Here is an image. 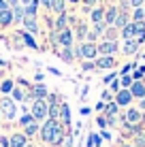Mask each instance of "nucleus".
Instances as JSON below:
<instances>
[{"instance_id":"79ce46f5","label":"nucleus","mask_w":145,"mask_h":147,"mask_svg":"<svg viewBox=\"0 0 145 147\" xmlns=\"http://www.w3.org/2000/svg\"><path fill=\"white\" fill-rule=\"evenodd\" d=\"M0 147H11V145H9V139H7V136H0Z\"/></svg>"},{"instance_id":"72a5a7b5","label":"nucleus","mask_w":145,"mask_h":147,"mask_svg":"<svg viewBox=\"0 0 145 147\" xmlns=\"http://www.w3.org/2000/svg\"><path fill=\"white\" fill-rule=\"evenodd\" d=\"M134 141H137L134 147H145V134H143V132H137V134H134Z\"/></svg>"},{"instance_id":"7c9ffc66","label":"nucleus","mask_w":145,"mask_h":147,"mask_svg":"<svg viewBox=\"0 0 145 147\" xmlns=\"http://www.w3.org/2000/svg\"><path fill=\"white\" fill-rule=\"evenodd\" d=\"M51 11H56L58 15H62V13H64V0H53Z\"/></svg>"},{"instance_id":"864d4df0","label":"nucleus","mask_w":145,"mask_h":147,"mask_svg":"<svg viewBox=\"0 0 145 147\" xmlns=\"http://www.w3.org/2000/svg\"><path fill=\"white\" fill-rule=\"evenodd\" d=\"M86 2H88V4H94V2H96V0H86Z\"/></svg>"},{"instance_id":"4c0bfd02","label":"nucleus","mask_w":145,"mask_h":147,"mask_svg":"<svg viewBox=\"0 0 145 147\" xmlns=\"http://www.w3.org/2000/svg\"><path fill=\"white\" fill-rule=\"evenodd\" d=\"M90 141H92L94 147H100V141H103V139H100L98 134H90Z\"/></svg>"},{"instance_id":"6e6d98bb","label":"nucleus","mask_w":145,"mask_h":147,"mask_svg":"<svg viewBox=\"0 0 145 147\" xmlns=\"http://www.w3.org/2000/svg\"><path fill=\"white\" fill-rule=\"evenodd\" d=\"M143 124H145V113H143Z\"/></svg>"},{"instance_id":"c756f323","label":"nucleus","mask_w":145,"mask_h":147,"mask_svg":"<svg viewBox=\"0 0 145 147\" xmlns=\"http://www.w3.org/2000/svg\"><path fill=\"white\" fill-rule=\"evenodd\" d=\"M49 119H58L60 117V105H49Z\"/></svg>"},{"instance_id":"9d476101","label":"nucleus","mask_w":145,"mask_h":147,"mask_svg":"<svg viewBox=\"0 0 145 147\" xmlns=\"http://www.w3.org/2000/svg\"><path fill=\"white\" fill-rule=\"evenodd\" d=\"M9 145L11 147H26L28 145V136L24 132H15L11 139H9Z\"/></svg>"},{"instance_id":"3c124183","label":"nucleus","mask_w":145,"mask_h":147,"mask_svg":"<svg viewBox=\"0 0 145 147\" xmlns=\"http://www.w3.org/2000/svg\"><path fill=\"white\" fill-rule=\"evenodd\" d=\"M43 4H45V7H47V9H51V4H53V0H43Z\"/></svg>"},{"instance_id":"5701e85b","label":"nucleus","mask_w":145,"mask_h":147,"mask_svg":"<svg viewBox=\"0 0 145 147\" xmlns=\"http://www.w3.org/2000/svg\"><path fill=\"white\" fill-rule=\"evenodd\" d=\"M19 36H22V38H24V43H26V45H28V47H32V49H38V45H36V40H34L32 36H30V34H28V32H22V34H19Z\"/></svg>"},{"instance_id":"2f4dec72","label":"nucleus","mask_w":145,"mask_h":147,"mask_svg":"<svg viewBox=\"0 0 145 147\" xmlns=\"http://www.w3.org/2000/svg\"><path fill=\"white\" fill-rule=\"evenodd\" d=\"M34 121H36V119H34V117H32V115H30V113H24V115H22V119H19V124H22L24 128H26V126L34 124Z\"/></svg>"},{"instance_id":"f257e3e1","label":"nucleus","mask_w":145,"mask_h":147,"mask_svg":"<svg viewBox=\"0 0 145 147\" xmlns=\"http://www.w3.org/2000/svg\"><path fill=\"white\" fill-rule=\"evenodd\" d=\"M64 128H62V124H60L58 119H47L43 124V128H41V139L45 141V143H49V145H62V141H64Z\"/></svg>"},{"instance_id":"423d86ee","label":"nucleus","mask_w":145,"mask_h":147,"mask_svg":"<svg viewBox=\"0 0 145 147\" xmlns=\"http://www.w3.org/2000/svg\"><path fill=\"white\" fill-rule=\"evenodd\" d=\"M98 47V53H103V55H113L117 51V43L115 40H109V38H105L100 45H96Z\"/></svg>"},{"instance_id":"c85d7f7f","label":"nucleus","mask_w":145,"mask_h":147,"mask_svg":"<svg viewBox=\"0 0 145 147\" xmlns=\"http://www.w3.org/2000/svg\"><path fill=\"white\" fill-rule=\"evenodd\" d=\"M13 22H15V24L24 22V9H22V7H15V9H13Z\"/></svg>"},{"instance_id":"c03bdc74","label":"nucleus","mask_w":145,"mask_h":147,"mask_svg":"<svg viewBox=\"0 0 145 147\" xmlns=\"http://www.w3.org/2000/svg\"><path fill=\"white\" fill-rule=\"evenodd\" d=\"M73 145V136H64V147H71Z\"/></svg>"},{"instance_id":"f3484780","label":"nucleus","mask_w":145,"mask_h":147,"mask_svg":"<svg viewBox=\"0 0 145 147\" xmlns=\"http://www.w3.org/2000/svg\"><path fill=\"white\" fill-rule=\"evenodd\" d=\"M137 49H139V43H137V40H124V53L130 55V53L137 51Z\"/></svg>"},{"instance_id":"de8ad7c7","label":"nucleus","mask_w":145,"mask_h":147,"mask_svg":"<svg viewBox=\"0 0 145 147\" xmlns=\"http://www.w3.org/2000/svg\"><path fill=\"white\" fill-rule=\"evenodd\" d=\"M139 111H143V113H145V98L139 100Z\"/></svg>"},{"instance_id":"b1692460","label":"nucleus","mask_w":145,"mask_h":147,"mask_svg":"<svg viewBox=\"0 0 145 147\" xmlns=\"http://www.w3.org/2000/svg\"><path fill=\"white\" fill-rule=\"evenodd\" d=\"M105 113H107V117H115V113H117V102H115V100L105 107Z\"/></svg>"},{"instance_id":"7ed1b4c3","label":"nucleus","mask_w":145,"mask_h":147,"mask_svg":"<svg viewBox=\"0 0 145 147\" xmlns=\"http://www.w3.org/2000/svg\"><path fill=\"white\" fill-rule=\"evenodd\" d=\"M30 115H32L36 121H43V119L49 115V105H47V100H34V102H32V109H30Z\"/></svg>"},{"instance_id":"13d9d810","label":"nucleus","mask_w":145,"mask_h":147,"mask_svg":"<svg viewBox=\"0 0 145 147\" xmlns=\"http://www.w3.org/2000/svg\"><path fill=\"white\" fill-rule=\"evenodd\" d=\"M71 2H77V0H71Z\"/></svg>"},{"instance_id":"0eeeda50","label":"nucleus","mask_w":145,"mask_h":147,"mask_svg":"<svg viewBox=\"0 0 145 147\" xmlns=\"http://www.w3.org/2000/svg\"><path fill=\"white\" fill-rule=\"evenodd\" d=\"M58 121L62 124V128H68V126H71V107H68L66 102L60 105V117H58Z\"/></svg>"},{"instance_id":"bf43d9fd","label":"nucleus","mask_w":145,"mask_h":147,"mask_svg":"<svg viewBox=\"0 0 145 147\" xmlns=\"http://www.w3.org/2000/svg\"><path fill=\"white\" fill-rule=\"evenodd\" d=\"M143 83H145V77H143Z\"/></svg>"},{"instance_id":"ea45409f","label":"nucleus","mask_w":145,"mask_h":147,"mask_svg":"<svg viewBox=\"0 0 145 147\" xmlns=\"http://www.w3.org/2000/svg\"><path fill=\"white\" fill-rule=\"evenodd\" d=\"M81 68H83V70H94V68H96V64H94V62H83Z\"/></svg>"},{"instance_id":"cd10ccee","label":"nucleus","mask_w":145,"mask_h":147,"mask_svg":"<svg viewBox=\"0 0 145 147\" xmlns=\"http://www.w3.org/2000/svg\"><path fill=\"white\" fill-rule=\"evenodd\" d=\"M92 19H94V24H100L105 19V9H94L92 11Z\"/></svg>"},{"instance_id":"a878e982","label":"nucleus","mask_w":145,"mask_h":147,"mask_svg":"<svg viewBox=\"0 0 145 147\" xmlns=\"http://www.w3.org/2000/svg\"><path fill=\"white\" fill-rule=\"evenodd\" d=\"M13 100H17V102H24V100H26V92H24V90H19V88H13Z\"/></svg>"},{"instance_id":"6ab92c4d","label":"nucleus","mask_w":145,"mask_h":147,"mask_svg":"<svg viewBox=\"0 0 145 147\" xmlns=\"http://www.w3.org/2000/svg\"><path fill=\"white\" fill-rule=\"evenodd\" d=\"M117 15H119L117 9H107V11H105V19H107V24H115Z\"/></svg>"},{"instance_id":"4d7b16f0","label":"nucleus","mask_w":145,"mask_h":147,"mask_svg":"<svg viewBox=\"0 0 145 147\" xmlns=\"http://www.w3.org/2000/svg\"><path fill=\"white\" fill-rule=\"evenodd\" d=\"M124 147H134V145H124Z\"/></svg>"},{"instance_id":"1a4fd4ad","label":"nucleus","mask_w":145,"mask_h":147,"mask_svg":"<svg viewBox=\"0 0 145 147\" xmlns=\"http://www.w3.org/2000/svg\"><path fill=\"white\" fill-rule=\"evenodd\" d=\"M130 94H132V98L143 100L145 98V83L143 81H134V83L130 85Z\"/></svg>"},{"instance_id":"e433bc0d","label":"nucleus","mask_w":145,"mask_h":147,"mask_svg":"<svg viewBox=\"0 0 145 147\" xmlns=\"http://www.w3.org/2000/svg\"><path fill=\"white\" fill-rule=\"evenodd\" d=\"M128 9H130V0H122V4H119V13H128Z\"/></svg>"},{"instance_id":"a211bd4d","label":"nucleus","mask_w":145,"mask_h":147,"mask_svg":"<svg viewBox=\"0 0 145 147\" xmlns=\"http://www.w3.org/2000/svg\"><path fill=\"white\" fill-rule=\"evenodd\" d=\"M128 22H130V17H128V13H119L117 19H115V28H126Z\"/></svg>"},{"instance_id":"4be33fe9","label":"nucleus","mask_w":145,"mask_h":147,"mask_svg":"<svg viewBox=\"0 0 145 147\" xmlns=\"http://www.w3.org/2000/svg\"><path fill=\"white\" fill-rule=\"evenodd\" d=\"M132 83H134V81H132L130 75H122V77H119V85H122V90H130Z\"/></svg>"},{"instance_id":"c9c22d12","label":"nucleus","mask_w":145,"mask_h":147,"mask_svg":"<svg viewBox=\"0 0 145 147\" xmlns=\"http://www.w3.org/2000/svg\"><path fill=\"white\" fill-rule=\"evenodd\" d=\"M105 28H107V24H105V22L96 24V26H94V34H103V32H105Z\"/></svg>"},{"instance_id":"5fc2aeb1","label":"nucleus","mask_w":145,"mask_h":147,"mask_svg":"<svg viewBox=\"0 0 145 147\" xmlns=\"http://www.w3.org/2000/svg\"><path fill=\"white\" fill-rule=\"evenodd\" d=\"M26 147H36V145H32V143H28V145H26Z\"/></svg>"},{"instance_id":"49530a36","label":"nucleus","mask_w":145,"mask_h":147,"mask_svg":"<svg viewBox=\"0 0 145 147\" xmlns=\"http://www.w3.org/2000/svg\"><path fill=\"white\" fill-rule=\"evenodd\" d=\"M130 4H132V7H137V9H139V7L143 4V0H130Z\"/></svg>"},{"instance_id":"473e14b6","label":"nucleus","mask_w":145,"mask_h":147,"mask_svg":"<svg viewBox=\"0 0 145 147\" xmlns=\"http://www.w3.org/2000/svg\"><path fill=\"white\" fill-rule=\"evenodd\" d=\"M143 77H145V66L137 68V70L132 73V81H143Z\"/></svg>"},{"instance_id":"39448f33","label":"nucleus","mask_w":145,"mask_h":147,"mask_svg":"<svg viewBox=\"0 0 145 147\" xmlns=\"http://www.w3.org/2000/svg\"><path fill=\"white\" fill-rule=\"evenodd\" d=\"M143 121V113L139 109H128L126 113H124V126H139Z\"/></svg>"},{"instance_id":"603ef678","label":"nucleus","mask_w":145,"mask_h":147,"mask_svg":"<svg viewBox=\"0 0 145 147\" xmlns=\"http://www.w3.org/2000/svg\"><path fill=\"white\" fill-rule=\"evenodd\" d=\"M30 2H32V0H22V4H30Z\"/></svg>"},{"instance_id":"a18cd8bd","label":"nucleus","mask_w":145,"mask_h":147,"mask_svg":"<svg viewBox=\"0 0 145 147\" xmlns=\"http://www.w3.org/2000/svg\"><path fill=\"white\" fill-rule=\"evenodd\" d=\"M77 34H79V36H86V26H79V30H77Z\"/></svg>"},{"instance_id":"412c9836","label":"nucleus","mask_w":145,"mask_h":147,"mask_svg":"<svg viewBox=\"0 0 145 147\" xmlns=\"http://www.w3.org/2000/svg\"><path fill=\"white\" fill-rule=\"evenodd\" d=\"M60 58H62L64 62H73V58H75L73 47H64V51H60Z\"/></svg>"},{"instance_id":"aec40b11","label":"nucleus","mask_w":145,"mask_h":147,"mask_svg":"<svg viewBox=\"0 0 145 147\" xmlns=\"http://www.w3.org/2000/svg\"><path fill=\"white\" fill-rule=\"evenodd\" d=\"M13 88H15L13 81H11V79H4L2 83H0V94H11V92H13Z\"/></svg>"},{"instance_id":"a19ab883","label":"nucleus","mask_w":145,"mask_h":147,"mask_svg":"<svg viewBox=\"0 0 145 147\" xmlns=\"http://www.w3.org/2000/svg\"><path fill=\"white\" fill-rule=\"evenodd\" d=\"M103 81H105V83H113V81H115V73H109Z\"/></svg>"},{"instance_id":"2eb2a0df","label":"nucleus","mask_w":145,"mask_h":147,"mask_svg":"<svg viewBox=\"0 0 145 147\" xmlns=\"http://www.w3.org/2000/svg\"><path fill=\"white\" fill-rule=\"evenodd\" d=\"M36 9H38V2L32 0L26 9H24V17H36Z\"/></svg>"},{"instance_id":"bb28decb","label":"nucleus","mask_w":145,"mask_h":147,"mask_svg":"<svg viewBox=\"0 0 145 147\" xmlns=\"http://www.w3.org/2000/svg\"><path fill=\"white\" fill-rule=\"evenodd\" d=\"M36 132H38V121H34V124H30V126L24 128V134H26V136H34Z\"/></svg>"},{"instance_id":"dca6fc26","label":"nucleus","mask_w":145,"mask_h":147,"mask_svg":"<svg viewBox=\"0 0 145 147\" xmlns=\"http://www.w3.org/2000/svg\"><path fill=\"white\" fill-rule=\"evenodd\" d=\"M122 36L124 40H134V24H128L126 28H122Z\"/></svg>"},{"instance_id":"58836bf2","label":"nucleus","mask_w":145,"mask_h":147,"mask_svg":"<svg viewBox=\"0 0 145 147\" xmlns=\"http://www.w3.org/2000/svg\"><path fill=\"white\" fill-rule=\"evenodd\" d=\"M119 90H122V85H119V79H115L111 83V92H119Z\"/></svg>"},{"instance_id":"f03ea898","label":"nucleus","mask_w":145,"mask_h":147,"mask_svg":"<svg viewBox=\"0 0 145 147\" xmlns=\"http://www.w3.org/2000/svg\"><path fill=\"white\" fill-rule=\"evenodd\" d=\"M15 113H17L15 100L13 98H0V119L11 121V119H15Z\"/></svg>"},{"instance_id":"6e6552de","label":"nucleus","mask_w":145,"mask_h":147,"mask_svg":"<svg viewBox=\"0 0 145 147\" xmlns=\"http://www.w3.org/2000/svg\"><path fill=\"white\" fill-rule=\"evenodd\" d=\"M130 100H132L130 90H119V92L115 94V102H117V107H128V105H130Z\"/></svg>"},{"instance_id":"ddd939ff","label":"nucleus","mask_w":145,"mask_h":147,"mask_svg":"<svg viewBox=\"0 0 145 147\" xmlns=\"http://www.w3.org/2000/svg\"><path fill=\"white\" fill-rule=\"evenodd\" d=\"M32 96H34V100H45V96H47V88H45L43 83L34 85V88H32Z\"/></svg>"},{"instance_id":"20e7f679","label":"nucleus","mask_w":145,"mask_h":147,"mask_svg":"<svg viewBox=\"0 0 145 147\" xmlns=\"http://www.w3.org/2000/svg\"><path fill=\"white\" fill-rule=\"evenodd\" d=\"M79 55V58H86V60H94L96 58V53H98V47L94 43H83V45H79V49L75 51Z\"/></svg>"},{"instance_id":"052dcab7","label":"nucleus","mask_w":145,"mask_h":147,"mask_svg":"<svg viewBox=\"0 0 145 147\" xmlns=\"http://www.w3.org/2000/svg\"><path fill=\"white\" fill-rule=\"evenodd\" d=\"M143 11H145V9H143Z\"/></svg>"},{"instance_id":"37998d69","label":"nucleus","mask_w":145,"mask_h":147,"mask_svg":"<svg viewBox=\"0 0 145 147\" xmlns=\"http://www.w3.org/2000/svg\"><path fill=\"white\" fill-rule=\"evenodd\" d=\"M98 126H100V128H107V117H98Z\"/></svg>"},{"instance_id":"09e8293b","label":"nucleus","mask_w":145,"mask_h":147,"mask_svg":"<svg viewBox=\"0 0 145 147\" xmlns=\"http://www.w3.org/2000/svg\"><path fill=\"white\" fill-rule=\"evenodd\" d=\"M4 9H9V4L4 2V0H0V11H4Z\"/></svg>"},{"instance_id":"8fccbe9b","label":"nucleus","mask_w":145,"mask_h":147,"mask_svg":"<svg viewBox=\"0 0 145 147\" xmlns=\"http://www.w3.org/2000/svg\"><path fill=\"white\" fill-rule=\"evenodd\" d=\"M4 2H7V4H11V7L15 9V7H17V0H4Z\"/></svg>"},{"instance_id":"4468645a","label":"nucleus","mask_w":145,"mask_h":147,"mask_svg":"<svg viewBox=\"0 0 145 147\" xmlns=\"http://www.w3.org/2000/svg\"><path fill=\"white\" fill-rule=\"evenodd\" d=\"M24 26L28 28V34H36L38 32V24L34 17H24Z\"/></svg>"},{"instance_id":"393cba45","label":"nucleus","mask_w":145,"mask_h":147,"mask_svg":"<svg viewBox=\"0 0 145 147\" xmlns=\"http://www.w3.org/2000/svg\"><path fill=\"white\" fill-rule=\"evenodd\" d=\"M66 22H68V17L62 13V15L58 17V22H56V32H62V30H66V28H64V26H66Z\"/></svg>"},{"instance_id":"f704fd0d","label":"nucleus","mask_w":145,"mask_h":147,"mask_svg":"<svg viewBox=\"0 0 145 147\" xmlns=\"http://www.w3.org/2000/svg\"><path fill=\"white\" fill-rule=\"evenodd\" d=\"M132 17H134V22H143V19H145V11H143L141 7H139L137 11L132 13Z\"/></svg>"},{"instance_id":"9b49d317","label":"nucleus","mask_w":145,"mask_h":147,"mask_svg":"<svg viewBox=\"0 0 145 147\" xmlns=\"http://www.w3.org/2000/svg\"><path fill=\"white\" fill-rule=\"evenodd\" d=\"M115 66V58L113 55H100L96 60V68H113Z\"/></svg>"},{"instance_id":"f8f14e48","label":"nucleus","mask_w":145,"mask_h":147,"mask_svg":"<svg viewBox=\"0 0 145 147\" xmlns=\"http://www.w3.org/2000/svg\"><path fill=\"white\" fill-rule=\"evenodd\" d=\"M13 24V11L11 9H4V11H0V28H7Z\"/></svg>"}]
</instances>
